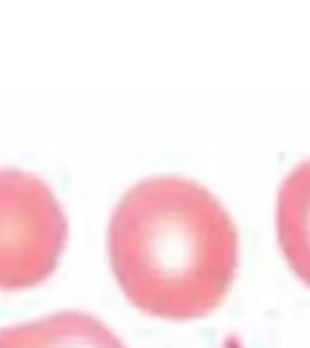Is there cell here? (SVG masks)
<instances>
[{
  "label": "cell",
  "instance_id": "cell-1",
  "mask_svg": "<svg viewBox=\"0 0 310 348\" xmlns=\"http://www.w3.org/2000/svg\"><path fill=\"white\" fill-rule=\"evenodd\" d=\"M107 250L133 303L154 315L191 319L210 312L227 294L240 236L231 212L200 181L152 174L114 205Z\"/></svg>",
  "mask_w": 310,
  "mask_h": 348
},
{
  "label": "cell",
  "instance_id": "cell-2",
  "mask_svg": "<svg viewBox=\"0 0 310 348\" xmlns=\"http://www.w3.org/2000/svg\"><path fill=\"white\" fill-rule=\"evenodd\" d=\"M68 240V216L53 187L33 171L0 167V286L44 279Z\"/></svg>",
  "mask_w": 310,
  "mask_h": 348
},
{
  "label": "cell",
  "instance_id": "cell-3",
  "mask_svg": "<svg viewBox=\"0 0 310 348\" xmlns=\"http://www.w3.org/2000/svg\"><path fill=\"white\" fill-rule=\"evenodd\" d=\"M0 348H127L98 315L64 309L0 328Z\"/></svg>",
  "mask_w": 310,
  "mask_h": 348
},
{
  "label": "cell",
  "instance_id": "cell-4",
  "mask_svg": "<svg viewBox=\"0 0 310 348\" xmlns=\"http://www.w3.org/2000/svg\"><path fill=\"white\" fill-rule=\"evenodd\" d=\"M276 229L288 265L310 285V158L283 178L276 200Z\"/></svg>",
  "mask_w": 310,
  "mask_h": 348
},
{
  "label": "cell",
  "instance_id": "cell-5",
  "mask_svg": "<svg viewBox=\"0 0 310 348\" xmlns=\"http://www.w3.org/2000/svg\"><path fill=\"white\" fill-rule=\"evenodd\" d=\"M223 348H243V343L238 336H229L223 343Z\"/></svg>",
  "mask_w": 310,
  "mask_h": 348
}]
</instances>
